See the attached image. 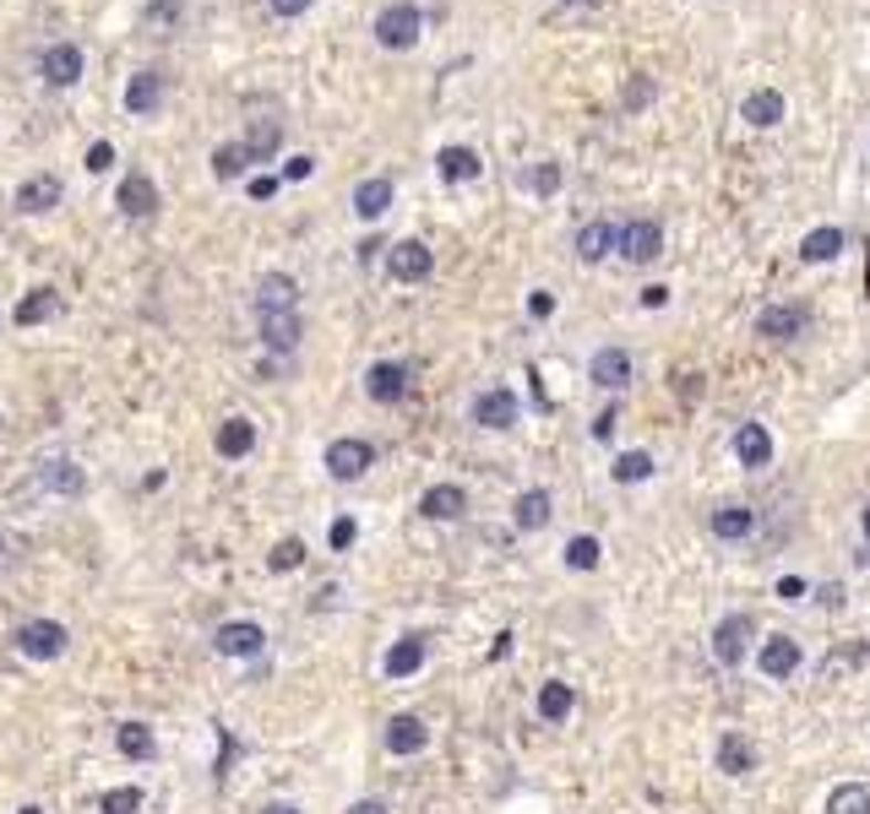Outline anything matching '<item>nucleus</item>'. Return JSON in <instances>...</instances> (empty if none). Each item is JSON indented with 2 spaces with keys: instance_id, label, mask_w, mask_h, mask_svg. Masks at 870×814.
I'll return each mask as SVG.
<instances>
[{
  "instance_id": "30",
  "label": "nucleus",
  "mask_w": 870,
  "mask_h": 814,
  "mask_svg": "<svg viewBox=\"0 0 870 814\" xmlns=\"http://www.w3.org/2000/svg\"><path fill=\"white\" fill-rule=\"evenodd\" d=\"M751 532H756V510H751V505H724V510H713V538L735 543V538H751Z\"/></svg>"
},
{
  "instance_id": "23",
  "label": "nucleus",
  "mask_w": 870,
  "mask_h": 814,
  "mask_svg": "<svg viewBox=\"0 0 870 814\" xmlns=\"http://www.w3.org/2000/svg\"><path fill=\"white\" fill-rule=\"evenodd\" d=\"M300 305V283L289 277V272H268L262 283H256V315L268 310H294Z\"/></svg>"
},
{
  "instance_id": "18",
  "label": "nucleus",
  "mask_w": 870,
  "mask_h": 814,
  "mask_svg": "<svg viewBox=\"0 0 870 814\" xmlns=\"http://www.w3.org/2000/svg\"><path fill=\"white\" fill-rule=\"evenodd\" d=\"M588 380H594L599 391H626V380H631V353H626V348H599L594 364H588Z\"/></svg>"
},
{
  "instance_id": "25",
  "label": "nucleus",
  "mask_w": 870,
  "mask_h": 814,
  "mask_svg": "<svg viewBox=\"0 0 870 814\" xmlns=\"http://www.w3.org/2000/svg\"><path fill=\"white\" fill-rule=\"evenodd\" d=\"M735 456L745 467H767L773 462V435H767V424H740L735 430Z\"/></svg>"
},
{
  "instance_id": "14",
  "label": "nucleus",
  "mask_w": 870,
  "mask_h": 814,
  "mask_svg": "<svg viewBox=\"0 0 870 814\" xmlns=\"http://www.w3.org/2000/svg\"><path fill=\"white\" fill-rule=\"evenodd\" d=\"M756 668H762L767 679H795V668H800V646H795L789 635H767L762 652H756Z\"/></svg>"
},
{
  "instance_id": "52",
  "label": "nucleus",
  "mask_w": 870,
  "mask_h": 814,
  "mask_svg": "<svg viewBox=\"0 0 870 814\" xmlns=\"http://www.w3.org/2000/svg\"><path fill=\"white\" fill-rule=\"evenodd\" d=\"M664 305H670V288H664V283H648V288H642V310H664Z\"/></svg>"
},
{
  "instance_id": "3",
  "label": "nucleus",
  "mask_w": 870,
  "mask_h": 814,
  "mask_svg": "<svg viewBox=\"0 0 870 814\" xmlns=\"http://www.w3.org/2000/svg\"><path fill=\"white\" fill-rule=\"evenodd\" d=\"M66 625H55V620H28V625L17 630V652L22 657H33V663H55L61 652H66Z\"/></svg>"
},
{
  "instance_id": "29",
  "label": "nucleus",
  "mask_w": 870,
  "mask_h": 814,
  "mask_svg": "<svg viewBox=\"0 0 870 814\" xmlns=\"http://www.w3.org/2000/svg\"><path fill=\"white\" fill-rule=\"evenodd\" d=\"M653 104H659V76L637 71V76L620 82V115H642V109H653Z\"/></svg>"
},
{
  "instance_id": "27",
  "label": "nucleus",
  "mask_w": 870,
  "mask_h": 814,
  "mask_svg": "<svg viewBox=\"0 0 870 814\" xmlns=\"http://www.w3.org/2000/svg\"><path fill=\"white\" fill-rule=\"evenodd\" d=\"M164 104V76L158 71H136L132 82H126V109L132 115H153Z\"/></svg>"
},
{
  "instance_id": "16",
  "label": "nucleus",
  "mask_w": 870,
  "mask_h": 814,
  "mask_svg": "<svg viewBox=\"0 0 870 814\" xmlns=\"http://www.w3.org/2000/svg\"><path fill=\"white\" fill-rule=\"evenodd\" d=\"M800 331H805L800 305H767V310L756 315V337H767V342H795Z\"/></svg>"
},
{
  "instance_id": "22",
  "label": "nucleus",
  "mask_w": 870,
  "mask_h": 814,
  "mask_svg": "<svg viewBox=\"0 0 870 814\" xmlns=\"http://www.w3.org/2000/svg\"><path fill=\"white\" fill-rule=\"evenodd\" d=\"M300 337H305V326H300V315L294 310H268L262 315V342H268L272 353H294Z\"/></svg>"
},
{
  "instance_id": "40",
  "label": "nucleus",
  "mask_w": 870,
  "mask_h": 814,
  "mask_svg": "<svg viewBox=\"0 0 870 814\" xmlns=\"http://www.w3.org/2000/svg\"><path fill=\"white\" fill-rule=\"evenodd\" d=\"M55 315V288H33L22 305H17V326H39V320H50Z\"/></svg>"
},
{
  "instance_id": "20",
  "label": "nucleus",
  "mask_w": 870,
  "mask_h": 814,
  "mask_svg": "<svg viewBox=\"0 0 870 814\" xmlns=\"http://www.w3.org/2000/svg\"><path fill=\"white\" fill-rule=\"evenodd\" d=\"M463 510H469V489L463 484H436L419 500V516H430V521H458Z\"/></svg>"
},
{
  "instance_id": "41",
  "label": "nucleus",
  "mask_w": 870,
  "mask_h": 814,
  "mask_svg": "<svg viewBox=\"0 0 870 814\" xmlns=\"http://www.w3.org/2000/svg\"><path fill=\"white\" fill-rule=\"evenodd\" d=\"M98 810L104 814H141V787H109V793L98 799Z\"/></svg>"
},
{
  "instance_id": "57",
  "label": "nucleus",
  "mask_w": 870,
  "mask_h": 814,
  "mask_svg": "<svg viewBox=\"0 0 870 814\" xmlns=\"http://www.w3.org/2000/svg\"><path fill=\"white\" fill-rule=\"evenodd\" d=\"M262 814H300V810H294V804H268Z\"/></svg>"
},
{
  "instance_id": "48",
  "label": "nucleus",
  "mask_w": 870,
  "mask_h": 814,
  "mask_svg": "<svg viewBox=\"0 0 870 814\" xmlns=\"http://www.w3.org/2000/svg\"><path fill=\"white\" fill-rule=\"evenodd\" d=\"M316 0H268V11L272 17H283V22H294V17H305Z\"/></svg>"
},
{
  "instance_id": "32",
  "label": "nucleus",
  "mask_w": 870,
  "mask_h": 814,
  "mask_svg": "<svg viewBox=\"0 0 870 814\" xmlns=\"http://www.w3.org/2000/svg\"><path fill=\"white\" fill-rule=\"evenodd\" d=\"M277 147H283V126H277V120H251V130H245V152H251V163H272Z\"/></svg>"
},
{
  "instance_id": "1",
  "label": "nucleus",
  "mask_w": 870,
  "mask_h": 814,
  "mask_svg": "<svg viewBox=\"0 0 870 814\" xmlns=\"http://www.w3.org/2000/svg\"><path fill=\"white\" fill-rule=\"evenodd\" d=\"M370 33H376V44H381V50L402 55V50H413V44L424 39V11H419L413 0H392V6H381V11H376Z\"/></svg>"
},
{
  "instance_id": "35",
  "label": "nucleus",
  "mask_w": 870,
  "mask_h": 814,
  "mask_svg": "<svg viewBox=\"0 0 870 814\" xmlns=\"http://www.w3.org/2000/svg\"><path fill=\"white\" fill-rule=\"evenodd\" d=\"M115 744H120L126 760H153V754H158V739H153V728H147V722H120Z\"/></svg>"
},
{
  "instance_id": "60",
  "label": "nucleus",
  "mask_w": 870,
  "mask_h": 814,
  "mask_svg": "<svg viewBox=\"0 0 870 814\" xmlns=\"http://www.w3.org/2000/svg\"><path fill=\"white\" fill-rule=\"evenodd\" d=\"M560 6H583V0H560Z\"/></svg>"
},
{
  "instance_id": "28",
  "label": "nucleus",
  "mask_w": 870,
  "mask_h": 814,
  "mask_svg": "<svg viewBox=\"0 0 870 814\" xmlns=\"http://www.w3.org/2000/svg\"><path fill=\"white\" fill-rule=\"evenodd\" d=\"M251 451H256V424H251V419H223V424H218V456L240 462V456H251Z\"/></svg>"
},
{
  "instance_id": "6",
  "label": "nucleus",
  "mask_w": 870,
  "mask_h": 814,
  "mask_svg": "<svg viewBox=\"0 0 870 814\" xmlns=\"http://www.w3.org/2000/svg\"><path fill=\"white\" fill-rule=\"evenodd\" d=\"M387 272L398 283H424L436 272V251L424 240H398V245H387Z\"/></svg>"
},
{
  "instance_id": "21",
  "label": "nucleus",
  "mask_w": 870,
  "mask_h": 814,
  "mask_svg": "<svg viewBox=\"0 0 870 814\" xmlns=\"http://www.w3.org/2000/svg\"><path fill=\"white\" fill-rule=\"evenodd\" d=\"M479 152L473 147H441L436 152V175H441V186H469V180H479Z\"/></svg>"
},
{
  "instance_id": "59",
  "label": "nucleus",
  "mask_w": 870,
  "mask_h": 814,
  "mask_svg": "<svg viewBox=\"0 0 870 814\" xmlns=\"http://www.w3.org/2000/svg\"><path fill=\"white\" fill-rule=\"evenodd\" d=\"M17 814H44V810H39V804H28V810H17Z\"/></svg>"
},
{
  "instance_id": "58",
  "label": "nucleus",
  "mask_w": 870,
  "mask_h": 814,
  "mask_svg": "<svg viewBox=\"0 0 870 814\" xmlns=\"http://www.w3.org/2000/svg\"><path fill=\"white\" fill-rule=\"evenodd\" d=\"M860 560L870 564V505H866V554H860Z\"/></svg>"
},
{
  "instance_id": "49",
  "label": "nucleus",
  "mask_w": 870,
  "mask_h": 814,
  "mask_svg": "<svg viewBox=\"0 0 870 814\" xmlns=\"http://www.w3.org/2000/svg\"><path fill=\"white\" fill-rule=\"evenodd\" d=\"M109 163H115V147H109V141H93V147H87V169H93V175H104Z\"/></svg>"
},
{
  "instance_id": "54",
  "label": "nucleus",
  "mask_w": 870,
  "mask_h": 814,
  "mask_svg": "<svg viewBox=\"0 0 870 814\" xmlns=\"http://www.w3.org/2000/svg\"><path fill=\"white\" fill-rule=\"evenodd\" d=\"M528 315H534V320H549V315H555V299H549V294H528Z\"/></svg>"
},
{
  "instance_id": "31",
  "label": "nucleus",
  "mask_w": 870,
  "mask_h": 814,
  "mask_svg": "<svg viewBox=\"0 0 870 814\" xmlns=\"http://www.w3.org/2000/svg\"><path fill=\"white\" fill-rule=\"evenodd\" d=\"M549 516H555V500H549V489H523V495H517V527H523V532H538V527H549Z\"/></svg>"
},
{
  "instance_id": "4",
  "label": "nucleus",
  "mask_w": 870,
  "mask_h": 814,
  "mask_svg": "<svg viewBox=\"0 0 870 814\" xmlns=\"http://www.w3.org/2000/svg\"><path fill=\"white\" fill-rule=\"evenodd\" d=\"M751 641H756V620L751 614H730V620H719V630H713V657L724 668H740L745 652H751Z\"/></svg>"
},
{
  "instance_id": "17",
  "label": "nucleus",
  "mask_w": 870,
  "mask_h": 814,
  "mask_svg": "<svg viewBox=\"0 0 870 814\" xmlns=\"http://www.w3.org/2000/svg\"><path fill=\"white\" fill-rule=\"evenodd\" d=\"M82 50H76V44H50V50H44V61H39V71H44V82H50V87H76V82H82Z\"/></svg>"
},
{
  "instance_id": "11",
  "label": "nucleus",
  "mask_w": 870,
  "mask_h": 814,
  "mask_svg": "<svg viewBox=\"0 0 870 814\" xmlns=\"http://www.w3.org/2000/svg\"><path fill=\"white\" fill-rule=\"evenodd\" d=\"M115 201H120V212H126L132 223H141V218L158 212V186H153L141 169H132V175L120 180V190H115Z\"/></svg>"
},
{
  "instance_id": "42",
  "label": "nucleus",
  "mask_w": 870,
  "mask_h": 814,
  "mask_svg": "<svg viewBox=\"0 0 870 814\" xmlns=\"http://www.w3.org/2000/svg\"><path fill=\"white\" fill-rule=\"evenodd\" d=\"M599 538H572V543H566V564H572V570H594V564H599Z\"/></svg>"
},
{
  "instance_id": "45",
  "label": "nucleus",
  "mask_w": 870,
  "mask_h": 814,
  "mask_svg": "<svg viewBox=\"0 0 870 814\" xmlns=\"http://www.w3.org/2000/svg\"><path fill=\"white\" fill-rule=\"evenodd\" d=\"M186 0H147V22H180Z\"/></svg>"
},
{
  "instance_id": "56",
  "label": "nucleus",
  "mask_w": 870,
  "mask_h": 814,
  "mask_svg": "<svg viewBox=\"0 0 870 814\" xmlns=\"http://www.w3.org/2000/svg\"><path fill=\"white\" fill-rule=\"evenodd\" d=\"M348 814H392L381 799H359V804H348Z\"/></svg>"
},
{
  "instance_id": "7",
  "label": "nucleus",
  "mask_w": 870,
  "mask_h": 814,
  "mask_svg": "<svg viewBox=\"0 0 870 814\" xmlns=\"http://www.w3.org/2000/svg\"><path fill=\"white\" fill-rule=\"evenodd\" d=\"M784 115H789V98H784L778 87H756V93H745V98H740V120H745L751 130L784 126Z\"/></svg>"
},
{
  "instance_id": "26",
  "label": "nucleus",
  "mask_w": 870,
  "mask_h": 814,
  "mask_svg": "<svg viewBox=\"0 0 870 814\" xmlns=\"http://www.w3.org/2000/svg\"><path fill=\"white\" fill-rule=\"evenodd\" d=\"M424 744H430V728H424L419 717H408V711H402V717L387 722V750H392V754H419Z\"/></svg>"
},
{
  "instance_id": "39",
  "label": "nucleus",
  "mask_w": 870,
  "mask_h": 814,
  "mask_svg": "<svg viewBox=\"0 0 870 814\" xmlns=\"http://www.w3.org/2000/svg\"><path fill=\"white\" fill-rule=\"evenodd\" d=\"M827 814H870V793L860 787V782H843V787H832Z\"/></svg>"
},
{
  "instance_id": "8",
  "label": "nucleus",
  "mask_w": 870,
  "mask_h": 814,
  "mask_svg": "<svg viewBox=\"0 0 870 814\" xmlns=\"http://www.w3.org/2000/svg\"><path fill=\"white\" fill-rule=\"evenodd\" d=\"M212 646H218L223 657H262V646H268V630L251 625V620H229V625H218Z\"/></svg>"
},
{
  "instance_id": "43",
  "label": "nucleus",
  "mask_w": 870,
  "mask_h": 814,
  "mask_svg": "<svg viewBox=\"0 0 870 814\" xmlns=\"http://www.w3.org/2000/svg\"><path fill=\"white\" fill-rule=\"evenodd\" d=\"M268 564L277 570V575H283V570H300V564H305V543H300V538H283V543L268 554Z\"/></svg>"
},
{
  "instance_id": "61",
  "label": "nucleus",
  "mask_w": 870,
  "mask_h": 814,
  "mask_svg": "<svg viewBox=\"0 0 870 814\" xmlns=\"http://www.w3.org/2000/svg\"><path fill=\"white\" fill-rule=\"evenodd\" d=\"M0 560H6V538H0Z\"/></svg>"
},
{
  "instance_id": "55",
  "label": "nucleus",
  "mask_w": 870,
  "mask_h": 814,
  "mask_svg": "<svg viewBox=\"0 0 870 814\" xmlns=\"http://www.w3.org/2000/svg\"><path fill=\"white\" fill-rule=\"evenodd\" d=\"M615 419H620V413H615V408H604L599 419H594V435H599V440H609V435H615Z\"/></svg>"
},
{
  "instance_id": "19",
  "label": "nucleus",
  "mask_w": 870,
  "mask_h": 814,
  "mask_svg": "<svg viewBox=\"0 0 870 814\" xmlns=\"http://www.w3.org/2000/svg\"><path fill=\"white\" fill-rule=\"evenodd\" d=\"M392 195H398V190H392L387 175H370V180H359V186H354V212H359L365 223H376V218H387V212H392Z\"/></svg>"
},
{
  "instance_id": "47",
  "label": "nucleus",
  "mask_w": 870,
  "mask_h": 814,
  "mask_svg": "<svg viewBox=\"0 0 870 814\" xmlns=\"http://www.w3.org/2000/svg\"><path fill=\"white\" fill-rule=\"evenodd\" d=\"M354 538H359V527H354V516H337V521H333V532H327V543H333V549H348Z\"/></svg>"
},
{
  "instance_id": "37",
  "label": "nucleus",
  "mask_w": 870,
  "mask_h": 814,
  "mask_svg": "<svg viewBox=\"0 0 870 814\" xmlns=\"http://www.w3.org/2000/svg\"><path fill=\"white\" fill-rule=\"evenodd\" d=\"M245 169H251L245 141H223V147H212V175H218V180H240Z\"/></svg>"
},
{
  "instance_id": "15",
  "label": "nucleus",
  "mask_w": 870,
  "mask_h": 814,
  "mask_svg": "<svg viewBox=\"0 0 870 814\" xmlns=\"http://www.w3.org/2000/svg\"><path fill=\"white\" fill-rule=\"evenodd\" d=\"M843 251H849V234H843L838 223H821V229H810V234L800 240L805 266H827V261H838Z\"/></svg>"
},
{
  "instance_id": "36",
  "label": "nucleus",
  "mask_w": 870,
  "mask_h": 814,
  "mask_svg": "<svg viewBox=\"0 0 870 814\" xmlns=\"http://www.w3.org/2000/svg\"><path fill=\"white\" fill-rule=\"evenodd\" d=\"M756 765V750H751V739H740V733H724L719 739V771H730V776H745Z\"/></svg>"
},
{
  "instance_id": "24",
  "label": "nucleus",
  "mask_w": 870,
  "mask_h": 814,
  "mask_svg": "<svg viewBox=\"0 0 870 814\" xmlns=\"http://www.w3.org/2000/svg\"><path fill=\"white\" fill-rule=\"evenodd\" d=\"M61 195H66V186L55 175H33L17 190V212H50V207H61Z\"/></svg>"
},
{
  "instance_id": "53",
  "label": "nucleus",
  "mask_w": 870,
  "mask_h": 814,
  "mask_svg": "<svg viewBox=\"0 0 870 814\" xmlns=\"http://www.w3.org/2000/svg\"><path fill=\"white\" fill-rule=\"evenodd\" d=\"M805 592H810V586H805L800 575H784V581H778V598H784V603H800Z\"/></svg>"
},
{
  "instance_id": "9",
  "label": "nucleus",
  "mask_w": 870,
  "mask_h": 814,
  "mask_svg": "<svg viewBox=\"0 0 870 814\" xmlns=\"http://www.w3.org/2000/svg\"><path fill=\"white\" fill-rule=\"evenodd\" d=\"M572 251H577V261H583V266H599V261H609V255L620 251V229H615V223H583V229H577V240H572Z\"/></svg>"
},
{
  "instance_id": "13",
  "label": "nucleus",
  "mask_w": 870,
  "mask_h": 814,
  "mask_svg": "<svg viewBox=\"0 0 870 814\" xmlns=\"http://www.w3.org/2000/svg\"><path fill=\"white\" fill-rule=\"evenodd\" d=\"M365 391H370V402H381V408L402 402V397H408V364H392V359L370 364V376H365Z\"/></svg>"
},
{
  "instance_id": "51",
  "label": "nucleus",
  "mask_w": 870,
  "mask_h": 814,
  "mask_svg": "<svg viewBox=\"0 0 870 814\" xmlns=\"http://www.w3.org/2000/svg\"><path fill=\"white\" fill-rule=\"evenodd\" d=\"M277 186H283V180H277V175H256V180H251V201H272V195H277Z\"/></svg>"
},
{
  "instance_id": "2",
  "label": "nucleus",
  "mask_w": 870,
  "mask_h": 814,
  "mask_svg": "<svg viewBox=\"0 0 870 814\" xmlns=\"http://www.w3.org/2000/svg\"><path fill=\"white\" fill-rule=\"evenodd\" d=\"M370 467H376V445H370V440L343 435L327 445V473H333L337 484H359Z\"/></svg>"
},
{
  "instance_id": "33",
  "label": "nucleus",
  "mask_w": 870,
  "mask_h": 814,
  "mask_svg": "<svg viewBox=\"0 0 870 814\" xmlns=\"http://www.w3.org/2000/svg\"><path fill=\"white\" fill-rule=\"evenodd\" d=\"M572 706H577V689H572V685L549 679V685L538 689V717H544V722H566V717H572Z\"/></svg>"
},
{
  "instance_id": "10",
  "label": "nucleus",
  "mask_w": 870,
  "mask_h": 814,
  "mask_svg": "<svg viewBox=\"0 0 870 814\" xmlns=\"http://www.w3.org/2000/svg\"><path fill=\"white\" fill-rule=\"evenodd\" d=\"M473 424H479V430H512V424H517V397H512L506 385L479 391V402H473Z\"/></svg>"
},
{
  "instance_id": "5",
  "label": "nucleus",
  "mask_w": 870,
  "mask_h": 814,
  "mask_svg": "<svg viewBox=\"0 0 870 814\" xmlns=\"http://www.w3.org/2000/svg\"><path fill=\"white\" fill-rule=\"evenodd\" d=\"M620 255H626L631 266L659 261V255H664V229H659L653 218H631V223H620Z\"/></svg>"
},
{
  "instance_id": "34",
  "label": "nucleus",
  "mask_w": 870,
  "mask_h": 814,
  "mask_svg": "<svg viewBox=\"0 0 870 814\" xmlns=\"http://www.w3.org/2000/svg\"><path fill=\"white\" fill-rule=\"evenodd\" d=\"M419 668H424V641H419V635H402L398 646L387 652V674H392V679H408V674H419Z\"/></svg>"
},
{
  "instance_id": "38",
  "label": "nucleus",
  "mask_w": 870,
  "mask_h": 814,
  "mask_svg": "<svg viewBox=\"0 0 870 814\" xmlns=\"http://www.w3.org/2000/svg\"><path fill=\"white\" fill-rule=\"evenodd\" d=\"M609 478L615 484H642V478H653V456L648 451H620L615 467H609Z\"/></svg>"
},
{
  "instance_id": "12",
  "label": "nucleus",
  "mask_w": 870,
  "mask_h": 814,
  "mask_svg": "<svg viewBox=\"0 0 870 814\" xmlns=\"http://www.w3.org/2000/svg\"><path fill=\"white\" fill-rule=\"evenodd\" d=\"M33 484H39V489H50V495H66V500H76V495L87 489V473H82L76 462H66V456H55V462H39Z\"/></svg>"
},
{
  "instance_id": "46",
  "label": "nucleus",
  "mask_w": 870,
  "mask_h": 814,
  "mask_svg": "<svg viewBox=\"0 0 870 814\" xmlns=\"http://www.w3.org/2000/svg\"><path fill=\"white\" fill-rule=\"evenodd\" d=\"M855 663H860V652H855V646H849V652H832V657H827V663H821V674H827V679H838V674H849V668H855Z\"/></svg>"
},
{
  "instance_id": "44",
  "label": "nucleus",
  "mask_w": 870,
  "mask_h": 814,
  "mask_svg": "<svg viewBox=\"0 0 870 814\" xmlns=\"http://www.w3.org/2000/svg\"><path fill=\"white\" fill-rule=\"evenodd\" d=\"M528 190H534V195H555V190H560V163H549V158H544V163H534Z\"/></svg>"
},
{
  "instance_id": "50",
  "label": "nucleus",
  "mask_w": 870,
  "mask_h": 814,
  "mask_svg": "<svg viewBox=\"0 0 870 814\" xmlns=\"http://www.w3.org/2000/svg\"><path fill=\"white\" fill-rule=\"evenodd\" d=\"M311 175H316V158H311V152H300V158L283 163V180H311Z\"/></svg>"
}]
</instances>
